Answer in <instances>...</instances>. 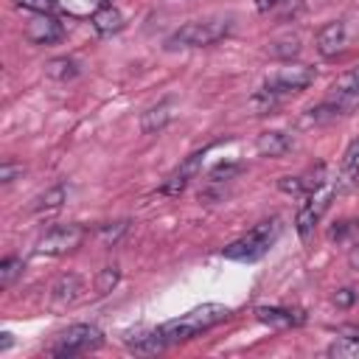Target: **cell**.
I'll list each match as a JSON object with an SVG mask.
<instances>
[{"mask_svg": "<svg viewBox=\"0 0 359 359\" xmlns=\"http://www.w3.org/2000/svg\"><path fill=\"white\" fill-rule=\"evenodd\" d=\"M168 121H171V101H160V104L149 107L140 115V132L143 135H157L168 126Z\"/></svg>", "mask_w": 359, "mask_h": 359, "instance_id": "ac0fdd59", "label": "cell"}, {"mask_svg": "<svg viewBox=\"0 0 359 359\" xmlns=\"http://www.w3.org/2000/svg\"><path fill=\"white\" fill-rule=\"evenodd\" d=\"M90 22H93L95 34H101V36H112V34H118V31L123 28V14H121L112 3H104V6H98V8L93 11Z\"/></svg>", "mask_w": 359, "mask_h": 359, "instance_id": "2e32d148", "label": "cell"}, {"mask_svg": "<svg viewBox=\"0 0 359 359\" xmlns=\"http://www.w3.org/2000/svg\"><path fill=\"white\" fill-rule=\"evenodd\" d=\"M67 199V188L59 182V185H50L45 194H39L36 196V202H34V210L36 213H48V210H56V208H62V202Z\"/></svg>", "mask_w": 359, "mask_h": 359, "instance_id": "ffe728a7", "label": "cell"}, {"mask_svg": "<svg viewBox=\"0 0 359 359\" xmlns=\"http://www.w3.org/2000/svg\"><path fill=\"white\" fill-rule=\"evenodd\" d=\"M121 280V269L112 264V266H104L98 275H95V292L98 294H109Z\"/></svg>", "mask_w": 359, "mask_h": 359, "instance_id": "4316f807", "label": "cell"}, {"mask_svg": "<svg viewBox=\"0 0 359 359\" xmlns=\"http://www.w3.org/2000/svg\"><path fill=\"white\" fill-rule=\"evenodd\" d=\"M101 342H104V334H101L95 325H90V323H76V325H70L67 331H62V334L56 337V342L48 348V353H50V356H59V359H70V356L95 351Z\"/></svg>", "mask_w": 359, "mask_h": 359, "instance_id": "277c9868", "label": "cell"}, {"mask_svg": "<svg viewBox=\"0 0 359 359\" xmlns=\"http://www.w3.org/2000/svg\"><path fill=\"white\" fill-rule=\"evenodd\" d=\"M95 3H98V6H104V3H107V0H95Z\"/></svg>", "mask_w": 359, "mask_h": 359, "instance_id": "74e56055", "label": "cell"}, {"mask_svg": "<svg viewBox=\"0 0 359 359\" xmlns=\"http://www.w3.org/2000/svg\"><path fill=\"white\" fill-rule=\"evenodd\" d=\"M331 300H334V306H337V309H351V306L359 300V292H356V289H351V286H342V289H337V292H334V297H331Z\"/></svg>", "mask_w": 359, "mask_h": 359, "instance_id": "836d02e7", "label": "cell"}, {"mask_svg": "<svg viewBox=\"0 0 359 359\" xmlns=\"http://www.w3.org/2000/svg\"><path fill=\"white\" fill-rule=\"evenodd\" d=\"M87 238V230L76 222L67 224H53L50 230H45L36 241V252L39 255H65L73 252L76 247H81V241Z\"/></svg>", "mask_w": 359, "mask_h": 359, "instance_id": "5b68a950", "label": "cell"}, {"mask_svg": "<svg viewBox=\"0 0 359 359\" xmlns=\"http://www.w3.org/2000/svg\"><path fill=\"white\" fill-rule=\"evenodd\" d=\"M317 53L325 56V59H334L337 53H342L345 42H348V31H345V22L342 20H331L325 22L320 31H317Z\"/></svg>", "mask_w": 359, "mask_h": 359, "instance_id": "7c38bea8", "label": "cell"}, {"mask_svg": "<svg viewBox=\"0 0 359 359\" xmlns=\"http://www.w3.org/2000/svg\"><path fill=\"white\" fill-rule=\"evenodd\" d=\"M331 98L348 112L359 104V67L345 70L334 84H331Z\"/></svg>", "mask_w": 359, "mask_h": 359, "instance_id": "4fadbf2b", "label": "cell"}, {"mask_svg": "<svg viewBox=\"0 0 359 359\" xmlns=\"http://www.w3.org/2000/svg\"><path fill=\"white\" fill-rule=\"evenodd\" d=\"M11 345H14V337H11L8 331H3V334H0V353H6Z\"/></svg>", "mask_w": 359, "mask_h": 359, "instance_id": "8d00e7d4", "label": "cell"}, {"mask_svg": "<svg viewBox=\"0 0 359 359\" xmlns=\"http://www.w3.org/2000/svg\"><path fill=\"white\" fill-rule=\"evenodd\" d=\"M255 151L261 157H283L286 151H292V135L280 129H266L255 137Z\"/></svg>", "mask_w": 359, "mask_h": 359, "instance_id": "9a60e30c", "label": "cell"}, {"mask_svg": "<svg viewBox=\"0 0 359 359\" xmlns=\"http://www.w3.org/2000/svg\"><path fill=\"white\" fill-rule=\"evenodd\" d=\"M202 157H205V151H194V154H188L163 182H160V188H157V194H163V196H180L188 185H191V180L202 171Z\"/></svg>", "mask_w": 359, "mask_h": 359, "instance_id": "ba28073f", "label": "cell"}, {"mask_svg": "<svg viewBox=\"0 0 359 359\" xmlns=\"http://www.w3.org/2000/svg\"><path fill=\"white\" fill-rule=\"evenodd\" d=\"M65 36L62 22L53 14H36L28 25H25V39L34 45H53Z\"/></svg>", "mask_w": 359, "mask_h": 359, "instance_id": "9c48e42d", "label": "cell"}, {"mask_svg": "<svg viewBox=\"0 0 359 359\" xmlns=\"http://www.w3.org/2000/svg\"><path fill=\"white\" fill-rule=\"evenodd\" d=\"M84 292V280L76 272H65L56 278V283L50 286V309L62 311L67 306H73Z\"/></svg>", "mask_w": 359, "mask_h": 359, "instance_id": "30bf717a", "label": "cell"}, {"mask_svg": "<svg viewBox=\"0 0 359 359\" xmlns=\"http://www.w3.org/2000/svg\"><path fill=\"white\" fill-rule=\"evenodd\" d=\"M126 230H129V219H118V222H107V224H101L95 236H98V241H101L104 247H115Z\"/></svg>", "mask_w": 359, "mask_h": 359, "instance_id": "603a6c76", "label": "cell"}, {"mask_svg": "<svg viewBox=\"0 0 359 359\" xmlns=\"http://www.w3.org/2000/svg\"><path fill=\"white\" fill-rule=\"evenodd\" d=\"M283 3H286V0H255V8H258L261 14H269V11H278Z\"/></svg>", "mask_w": 359, "mask_h": 359, "instance_id": "e575fe53", "label": "cell"}, {"mask_svg": "<svg viewBox=\"0 0 359 359\" xmlns=\"http://www.w3.org/2000/svg\"><path fill=\"white\" fill-rule=\"evenodd\" d=\"M300 180H303V185H306V196H309V194H314V191H320L323 185H328L325 163H317V165H311L306 174H300Z\"/></svg>", "mask_w": 359, "mask_h": 359, "instance_id": "484cf974", "label": "cell"}, {"mask_svg": "<svg viewBox=\"0 0 359 359\" xmlns=\"http://www.w3.org/2000/svg\"><path fill=\"white\" fill-rule=\"evenodd\" d=\"M331 199H334V188H325V185H323L320 191L309 194L306 205H303V208L297 210V216H294V230H297V236H300L303 241H309V236H311L314 227L320 224L323 213L328 210Z\"/></svg>", "mask_w": 359, "mask_h": 359, "instance_id": "52a82bcc", "label": "cell"}, {"mask_svg": "<svg viewBox=\"0 0 359 359\" xmlns=\"http://www.w3.org/2000/svg\"><path fill=\"white\" fill-rule=\"evenodd\" d=\"M328 356L334 359H359V337H342L325 348Z\"/></svg>", "mask_w": 359, "mask_h": 359, "instance_id": "cb8c5ba5", "label": "cell"}, {"mask_svg": "<svg viewBox=\"0 0 359 359\" xmlns=\"http://www.w3.org/2000/svg\"><path fill=\"white\" fill-rule=\"evenodd\" d=\"M314 67H309V65H286V67H278L269 79H266V84L264 87H269L272 93H278L280 98L283 95H292V93H300V90H306L311 81H314Z\"/></svg>", "mask_w": 359, "mask_h": 359, "instance_id": "8992f818", "label": "cell"}, {"mask_svg": "<svg viewBox=\"0 0 359 359\" xmlns=\"http://www.w3.org/2000/svg\"><path fill=\"white\" fill-rule=\"evenodd\" d=\"M278 188H280L283 194H292V196H306V185H303L300 174H297V177H280V180H278Z\"/></svg>", "mask_w": 359, "mask_h": 359, "instance_id": "d6a6232c", "label": "cell"}, {"mask_svg": "<svg viewBox=\"0 0 359 359\" xmlns=\"http://www.w3.org/2000/svg\"><path fill=\"white\" fill-rule=\"evenodd\" d=\"M230 34V20H194L180 25L168 39L165 48L177 50V48H208L216 45L219 39H224Z\"/></svg>", "mask_w": 359, "mask_h": 359, "instance_id": "3957f363", "label": "cell"}, {"mask_svg": "<svg viewBox=\"0 0 359 359\" xmlns=\"http://www.w3.org/2000/svg\"><path fill=\"white\" fill-rule=\"evenodd\" d=\"M278 104H280V95H278V93H272L269 87H261L258 93H252V95H250V107H252V112H255V115H269V112H275V109H278Z\"/></svg>", "mask_w": 359, "mask_h": 359, "instance_id": "7402d4cb", "label": "cell"}, {"mask_svg": "<svg viewBox=\"0 0 359 359\" xmlns=\"http://www.w3.org/2000/svg\"><path fill=\"white\" fill-rule=\"evenodd\" d=\"M22 269H25L22 258H17V255H8V258H3V261H0V289H8V286H14V280L22 275Z\"/></svg>", "mask_w": 359, "mask_h": 359, "instance_id": "d4e9b609", "label": "cell"}, {"mask_svg": "<svg viewBox=\"0 0 359 359\" xmlns=\"http://www.w3.org/2000/svg\"><path fill=\"white\" fill-rule=\"evenodd\" d=\"M22 163H14V160H3L0 163V182L3 185H8V182H14L17 177H22Z\"/></svg>", "mask_w": 359, "mask_h": 359, "instance_id": "1f68e13d", "label": "cell"}, {"mask_svg": "<svg viewBox=\"0 0 359 359\" xmlns=\"http://www.w3.org/2000/svg\"><path fill=\"white\" fill-rule=\"evenodd\" d=\"M280 230H283V224H280L278 216L264 219V222H258L247 236H241V238H236L233 244H227V247L222 250V255L230 258V261H258V258H264V255L269 252V247L278 241Z\"/></svg>", "mask_w": 359, "mask_h": 359, "instance_id": "7a4b0ae2", "label": "cell"}, {"mask_svg": "<svg viewBox=\"0 0 359 359\" xmlns=\"http://www.w3.org/2000/svg\"><path fill=\"white\" fill-rule=\"evenodd\" d=\"M45 73H48V79H53V81H73V79L81 73V67H79V62L70 59V56H56V59H50V62L45 65Z\"/></svg>", "mask_w": 359, "mask_h": 359, "instance_id": "d6986e66", "label": "cell"}, {"mask_svg": "<svg viewBox=\"0 0 359 359\" xmlns=\"http://www.w3.org/2000/svg\"><path fill=\"white\" fill-rule=\"evenodd\" d=\"M348 266H351L353 272H359V241L348 250Z\"/></svg>", "mask_w": 359, "mask_h": 359, "instance_id": "d590c367", "label": "cell"}, {"mask_svg": "<svg viewBox=\"0 0 359 359\" xmlns=\"http://www.w3.org/2000/svg\"><path fill=\"white\" fill-rule=\"evenodd\" d=\"M356 230H359V219H339L328 227V241H345Z\"/></svg>", "mask_w": 359, "mask_h": 359, "instance_id": "83f0119b", "label": "cell"}, {"mask_svg": "<svg viewBox=\"0 0 359 359\" xmlns=\"http://www.w3.org/2000/svg\"><path fill=\"white\" fill-rule=\"evenodd\" d=\"M342 174L345 177H356L359 174V137L351 140L345 154H342Z\"/></svg>", "mask_w": 359, "mask_h": 359, "instance_id": "f1b7e54d", "label": "cell"}, {"mask_svg": "<svg viewBox=\"0 0 359 359\" xmlns=\"http://www.w3.org/2000/svg\"><path fill=\"white\" fill-rule=\"evenodd\" d=\"M339 115H345V109H342L334 98H328V101H323V104L306 109V112L297 118V126H303V129H309V126H323V123H331V121L339 118Z\"/></svg>", "mask_w": 359, "mask_h": 359, "instance_id": "e0dca14e", "label": "cell"}, {"mask_svg": "<svg viewBox=\"0 0 359 359\" xmlns=\"http://www.w3.org/2000/svg\"><path fill=\"white\" fill-rule=\"evenodd\" d=\"M300 39L297 36H283V39H275L272 45H269V56L272 59H280V62H292V59H297L300 56Z\"/></svg>", "mask_w": 359, "mask_h": 359, "instance_id": "44dd1931", "label": "cell"}, {"mask_svg": "<svg viewBox=\"0 0 359 359\" xmlns=\"http://www.w3.org/2000/svg\"><path fill=\"white\" fill-rule=\"evenodd\" d=\"M14 6L34 11V14H50L56 8V0H14Z\"/></svg>", "mask_w": 359, "mask_h": 359, "instance_id": "4dcf8cb0", "label": "cell"}, {"mask_svg": "<svg viewBox=\"0 0 359 359\" xmlns=\"http://www.w3.org/2000/svg\"><path fill=\"white\" fill-rule=\"evenodd\" d=\"M238 171H241V163H219L216 168H210V174H208V182H213V185H219V182H227V180H233Z\"/></svg>", "mask_w": 359, "mask_h": 359, "instance_id": "f546056e", "label": "cell"}, {"mask_svg": "<svg viewBox=\"0 0 359 359\" xmlns=\"http://www.w3.org/2000/svg\"><path fill=\"white\" fill-rule=\"evenodd\" d=\"M230 317V309L222 306V303H202L185 314H180L177 320H168L160 325L163 337L168 339V345H180V342H188L194 337H199L202 331H210L213 325L224 323Z\"/></svg>", "mask_w": 359, "mask_h": 359, "instance_id": "6da1fadb", "label": "cell"}, {"mask_svg": "<svg viewBox=\"0 0 359 359\" xmlns=\"http://www.w3.org/2000/svg\"><path fill=\"white\" fill-rule=\"evenodd\" d=\"M255 317H258L264 325L275 328V331L297 328V325L306 323V311H300V309H283V306H258V309H255Z\"/></svg>", "mask_w": 359, "mask_h": 359, "instance_id": "8fae6325", "label": "cell"}, {"mask_svg": "<svg viewBox=\"0 0 359 359\" xmlns=\"http://www.w3.org/2000/svg\"><path fill=\"white\" fill-rule=\"evenodd\" d=\"M126 348L132 353H140V356H151V353H160L168 348V339L163 337L160 328H146V331H137L135 337H126Z\"/></svg>", "mask_w": 359, "mask_h": 359, "instance_id": "5bb4252c", "label": "cell"}]
</instances>
